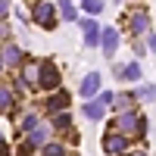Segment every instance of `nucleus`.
<instances>
[{
  "instance_id": "2",
  "label": "nucleus",
  "mask_w": 156,
  "mask_h": 156,
  "mask_svg": "<svg viewBox=\"0 0 156 156\" xmlns=\"http://www.w3.org/2000/svg\"><path fill=\"white\" fill-rule=\"evenodd\" d=\"M53 19H56V6L50 3V0H41V3L34 6V22L44 25V28H53Z\"/></svg>"
},
{
  "instance_id": "3",
  "label": "nucleus",
  "mask_w": 156,
  "mask_h": 156,
  "mask_svg": "<svg viewBox=\"0 0 156 156\" xmlns=\"http://www.w3.org/2000/svg\"><path fill=\"white\" fill-rule=\"evenodd\" d=\"M37 84H41V87H47V90H53V87L59 84V72H56V66H53V62H41V75H37Z\"/></svg>"
},
{
  "instance_id": "21",
  "label": "nucleus",
  "mask_w": 156,
  "mask_h": 156,
  "mask_svg": "<svg viewBox=\"0 0 156 156\" xmlns=\"http://www.w3.org/2000/svg\"><path fill=\"white\" fill-rule=\"evenodd\" d=\"M22 128H25V131H34V128H37V115H34V112L25 115V119H22Z\"/></svg>"
},
{
  "instance_id": "24",
  "label": "nucleus",
  "mask_w": 156,
  "mask_h": 156,
  "mask_svg": "<svg viewBox=\"0 0 156 156\" xmlns=\"http://www.w3.org/2000/svg\"><path fill=\"white\" fill-rule=\"evenodd\" d=\"M6 12H9V0H0V19H3Z\"/></svg>"
},
{
  "instance_id": "9",
  "label": "nucleus",
  "mask_w": 156,
  "mask_h": 156,
  "mask_svg": "<svg viewBox=\"0 0 156 156\" xmlns=\"http://www.w3.org/2000/svg\"><path fill=\"white\" fill-rule=\"evenodd\" d=\"M81 28H84V44H87V47H94V44H97V37H100L97 22H94V19H84V22H81Z\"/></svg>"
},
{
  "instance_id": "4",
  "label": "nucleus",
  "mask_w": 156,
  "mask_h": 156,
  "mask_svg": "<svg viewBox=\"0 0 156 156\" xmlns=\"http://www.w3.org/2000/svg\"><path fill=\"white\" fill-rule=\"evenodd\" d=\"M100 44H103V53L112 56L115 50H119V31H115V28H103L100 31Z\"/></svg>"
},
{
  "instance_id": "22",
  "label": "nucleus",
  "mask_w": 156,
  "mask_h": 156,
  "mask_svg": "<svg viewBox=\"0 0 156 156\" xmlns=\"http://www.w3.org/2000/svg\"><path fill=\"white\" fill-rule=\"evenodd\" d=\"M69 122H72V119H69V115H66V112H59L53 125H56V128H62V131H66V128H69Z\"/></svg>"
},
{
  "instance_id": "15",
  "label": "nucleus",
  "mask_w": 156,
  "mask_h": 156,
  "mask_svg": "<svg viewBox=\"0 0 156 156\" xmlns=\"http://www.w3.org/2000/svg\"><path fill=\"white\" fill-rule=\"evenodd\" d=\"M103 112H106V109H103L100 103H84V115H87V119H103Z\"/></svg>"
},
{
  "instance_id": "18",
  "label": "nucleus",
  "mask_w": 156,
  "mask_h": 156,
  "mask_svg": "<svg viewBox=\"0 0 156 156\" xmlns=\"http://www.w3.org/2000/svg\"><path fill=\"white\" fill-rule=\"evenodd\" d=\"M137 100H156V87L153 84H144V87L137 90Z\"/></svg>"
},
{
  "instance_id": "11",
  "label": "nucleus",
  "mask_w": 156,
  "mask_h": 156,
  "mask_svg": "<svg viewBox=\"0 0 156 156\" xmlns=\"http://www.w3.org/2000/svg\"><path fill=\"white\" fill-rule=\"evenodd\" d=\"M69 106V94L66 90H56L53 97H50V112H56V109H66Z\"/></svg>"
},
{
  "instance_id": "13",
  "label": "nucleus",
  "mask_w": 156,
  "mask_h": 156,
  "mask_svg": "<svg viewBox=\"0 0 156 156\" xmlns=\"http://www.w3.org/2000/svg\"><path fill=\"white\" fill-rule=\"evenodd\" d=\"M56 6L62 12V19L66 22H75V6H72V0H56Z\"/></svg>"
},
{
  "instance_id": "26",
  "label": "nucleus",
  "mask_w": 156,
  "mask_h": 156,
  "mask_svg": "<svg viewBox=\"0 0 156 156\" xmlns=\"http://www.w3.org/2000/svg\"><path fill=\"white\" fill-rule=\"evenodd\" d=\"M150 50H156V34H150Z\"/></svg>"
},
{
  "instance_id": "27",
  "label": "nucleus",
  "mask_w": 156,
  "mask_h": 156,
  "mask_svg": "<svg viewBox=\"0 0 156 156\" xmlns=\"http://www.w3.org/2000/svg\"><path fill=\"white\" fill-rule=\"evenodd\" d=\"M131 156H147V153H131Z\"/></svg>"
},
{
  "instance_id": "14",
  "label": "nucleus",
  "mask_w": 156,
  "mask_h": 156,
  "mask_svg": "<svg viewBox=\"0 0 156 156\" xmlns=\"http://www.w3.org/2000/svg\"><path fill=\"white\" fill-rule=\"evenodd\" d=\"M37 75H41V66H37V62H31V66H25V75H22V78H25V84L34 87V84H37Z\"/></svg>"
},
{
  "instance_id": "20",
  "label": "nucleus",
  "mask_w": 156,
  "mask_h": 156,
  "mask_svg": "<svg viewBox=\"0 0 156 156\" xmlns=\"http://www.w3.org/2000/svg\"><path fill=\"white\" fill-rule=\"evenodd\" d=\"M81 6H84L87 12H100V9H103V0H81Z\"/></svg>"
},
{
  "instance_id": "10",
  "label": "nucleus",
  "mask_w": 156,
  "mask_h": 156,
  "mask_svg": "<svg viewBox=\"0 0 156 156\" xmlns=\"http://www.w3.org/2000/svg\"><path fill=\"white\" fill-rule=\"evenodd\" d=\"M115 75H119V78H128V81H137V78H140V66H137V62H125Z\"/></svg>"
},
{
  "instance_id": "7",
  "label": "nucleus",
  "mask_w": 156,
  "mask_h": 156,
  "mask_svg": "<svg viewBox=\"0 0 156 156\" xmlns=\"http://www.w3.org/2000/svg\"><path fill=\"white\" fill-rule=\"evenodd\" d=\"M128 25H131V31H134V34H144V31L150 28V16H147L144 9H137L134 16H131V22H128Z\"/></svg>"
},
{
  "instance_id": "1",
  "label": "nucleus",
  "mask_w": 156,
  "mask_h": 156,
  "mask_svg": "<svg viewBox=\"0 0 156 156\" xmlns=\"http://www.w3.org/2000/svg\"><path fill=\"white\" fill-rule=\"evenodd\" d=\"M119 131H122V137L125 134H144L147 131V125H144V119H140V115H134V112H122L119 115Z\"/></svg>"
},
{
  "instance_id": "6",
  "label": "nucleus",
  "mask_w": 156,
  "mask_h": 156,
  "mask_svg": "<svg viewBox=\"0 0 156 156\" xmlns=\"http://www.w3.org/2000/svg\"><path fill=\"white\" fill-rule=\"evenodd\" d=\"M0 62H3V66H19V62H22V50L12 47V44L0 47Z\"/></svg>"
},
{
  "instance_id": "25",
  "label": "nucleus",
  "mask_w": 156,
  "mask_h": 156,
  "mask_svg": "<svg viewBox=\"0 0 156 156\" xmlns=\"http://www.w3.org/2000/svg\"><path fill=\"white\" fill-rule=\"evenodd\" d=\"M3 37H9V28H6V25H0V41H3Z\"/></svg>"
},
{
  "instance_id": "23",
  "label": "nucleus",
  "mask_w": 156,
  "mask_h": 156,
  "mask_svg": "<svg viewBox=\"0 0 156 156\" xmlns=\"http://www.w3.org/2000/svg\"><path fill=\"white\" fill-rule=\"evenodd\" d=\"M112 97H115V94H109V90H106V94H100V106H103V109L112 106Z\"/></svg>"
},
{
  "instance_id": "8",
  "label": "nucleus",
  "mask_w": 156,
  "mask_h": 156,
  "mask_svg": "<svg viewBox=\"0 0 156 156\" xmlns=\"http://www.w3.org/2000/svg\"><path fill=\"white\" fill-rule=\"evenodd\" d=\"M97 87H100V75H97V72H87L84 81H81V97H94Z\"/></svg>"
},
{
  "instance_id": "29",
  "label": "nucleus",
  "mask_w": 156,
  "mask_h": 156,
  "mask_svg": "<svg viewBox=\"0 0 156 156\" xmlns=\"http://www.w3.org/2000/svg\"><path fill=\"white\" fill-rule=\"evenodd\" d=\"M0 156H3V150H0Z\"/></svg>"
},
{
  "instance_id": "19",
  "label": "nucleus",
  "mask_w": 156,
  "mask_h": 156,
  "mask_svg": "<svg viewBox=\"0 0 156 156\" xmlns=\"http://www.w3.org/2000/svg\"><path fill=\"white\" fill-rule=\"evenodd\" d=\"M44 156H66V150L59 144H44Z\"/></svg>"
},
{
  "instance_id": "28",
  "label": "nucleus",
  "mask_w": 156,
  "mask_h": 156,
  "mask_svg": "<svg viewBox=\"0 0 156 156\" xmlns=\"http://www.w3.org/2000/svg\"><path fill=\"white\" fill-rule=\"evenodd\" d=\"M0 144H3V137H0Z\"/></svg>"
},
{
  "instance_id": "17",
  "label": "nucleus",
  "mask_w": 156,
  "mask_h": 156,
  "mask_svg": "<svg viewBox=\"0 0 156 156\" xmlns=\"http://www.w3.org/2000/svg\"><path fill=\"white\" fill-rule=\"evenodd\" d=\"M0 109H12V90L0 87Z\"/></svg>"
},
{
  "instance_id": "5",
  "label": "nucleus",
  "mask_w": 156,
  "mask_h": 156,
  "mask_svg": "<svg viewBox=\"0 0 156 156\" xmlns=\"http://www.w3.org/2000/svg\"><path fill=\"white\" fill-rule=\"evenodd\" d=\"M125 147H128V140L122 134H106V137H103V150H106L109 156H119Z\"/></svg>"
},
{
  "instance_id": "12",
  "label": "nucleus",
  "mask_w": 156,
  "mask_h": 156,
  "mask_svg": "<svg viewBox=\"0 0 156 156\" xmlns=\"http://www.w3.org/2000/svg\"><path fill=\"white\" fill-rule=\"evenodd\" d=\"M44 140H47V128L44 125H37L34 131H28V147H41Z\"/></svg>"
},
{
  "instance_id": "16",
  "label": "nucleus",
  "mask_w": 156,
  "mask_h": 156,
  "mask_svg": "<svg viewBox=\"0 0 156 156\" xmlns=\"http://www.w3.org/2000/svg\"><path fill=\"white\" fill-rule=\"evenodd\" d=\"M112 106L119 109V112H128V106H131V97H128V94H115V97H112Z\"/></svg>"
}]
</instances>
